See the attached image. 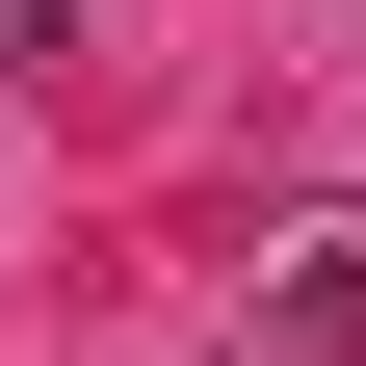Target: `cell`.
Wrapping results in <instances>:
<instances>
[{"instance_id": "2", "label": "cell", "mask_w": 366, "mask_h": 366, "mask_svg": "<svg viewBox=\"0 0 366 366\" xmlns=\"http://www.w3.org/2000/svg\"><path fill=\"white\" fill-rule=\"evenodd\" d=\"M53 26H79V0H0V79H26V53H53Z\"/></svg>"}, {"instance_id": "1", "label": "cell", "mask_w": 366, "mask_h": 366, "mask_svg": "<svg viewBox=\"0 0 366 366\" xmlns=\"http://www.w3.org/2000/svg\"><path fill=\"white\" fill-rule=\"evenodd\" d=\"M236 288H262V340H288V366H366V209H262Z\"/></svg>"}]
</instances>
